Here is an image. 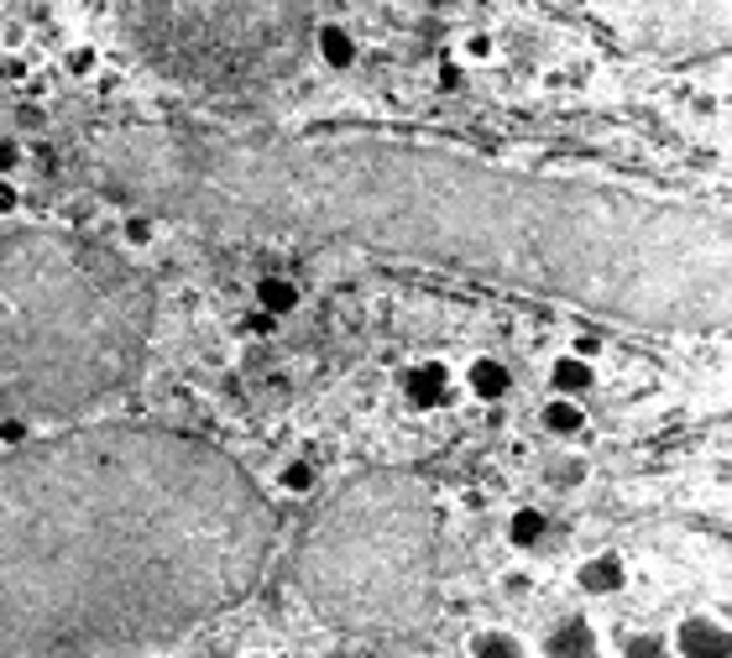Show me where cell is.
<instances>
[{"mask_svg":"<svg viewBox=\"0 0 732 658\" xmlns=\"http://www.w3.org/2000/svg\"><path fill=\"white\" fill-rule=\"evenodd\" d=\"M158 325L152 278L73 231L0 235V413L73 419L142 372Z\"/></svg>","mask_w":732,"mask_h":658,"instance_id":"3","label":"cell"},{"mask_svg":"<svg viewBox=\"0 0 732 658\" xmlns=\"http://www.w3.org/2000/svg\"><path fill=\"white\" fill-rule=\"evenodd\" d=\"M278 543V502L189 428L0 449V658H158L246 607Z\"/></svg>","mask_w":732,"mask_h":658,"instance_id":"2","label":"cell"},{"mask_svg":"<svg viewBox=\"0 0 732 658\" xmlns=\"http://www.w3.org/2000/svg\"><path fill=\"white\" fill-rule=\"evenodd\" d=\"M16 210H22V193H16V184L0 178V214H16Z\"/></svg>","mask_w":732,"mask_h":658,"instance_id":"20","label":"cell"},{"mask_svg":"<svg viewBox=\"0 0 732 658\" xmlns=\"http://www.w3.org/2000/svg\"><path fill=\"white\" fill-rule=\"evenodd\" d=\"M472 658H534V654H528L513 633H481L476 637V648H472Z\"/></svg>","mask_w":732,"mask_h":658,"instance_id":"16","label":"cell"},{"mask_svg":"<svg viewBox=\"0 0 732 658\" xmlns=\"http://www.w3.org/2000/svg\"><path fill=\"white\" fill-rule=\"evenodd\" d=\"M257 308L267 314V319H288V314L299 308V282L267 272V278L257 282Z\"/></svg>","mask_w":732,"mask_h":658,"instance_id":"12","label":"cell"},{"mask_svg":"<svg viewBox=\"0 0 732 658\" xmlns=\"http://www.w3.org/2000/svg\"><path fill=\"white\" fill-rule=\"evenodd\" d=\"M466 47H472V58H492V43H487V37H472Z\"/></svg>","mask_w":732,"mask_h":658,"instance_id":"22","label":"cell"},{"mask_svg":"<svg viewBox=\"0 0 732 658\" xmlns=\"http://www.w3.org/2000/svg\"><path fill=\"white\" fill-rule=\"evenodd\" d=\"M466 387H472L481 402H497L513 392V372L497 361V355H476L472 366H466Z\"/></svg>","mask_w":732,"mask_h":658,"instance_id":"10","label":"cell"},{"mask_svg":"<svg viewBox=\"0 0 732 658\" xmlns=\"http://www.w3.org/2000/svg\"><path fill=\"white\" fill-rule=\"evenodd\" d=\"M278 492L309 496V492H314V466H309V460H288V466L278 470Z\"/></svg>","mask_w":732,"mask_h":658,"instance_id":"17","label":"cell"},{"mask_svg":"<svg viewBox=\"0 0 732 658\" xmlns=\"http://www.w3.org/2000/svg\"><path fill=\"white\" fill-rule=\"evenodd\" d=\"M544 528H549V517L539 507H519L508 517V543L513 549H534V543H544Z\"/></svg>","mask_w":732,"mask_h":658,"instance_id":"14","label":"cell"},{"mask_svg":"<svg viewBox=\"0 0 732 658\" xmlns=\"http://www.w3.org/2000/svg\"><path fill=\"white\" fill-rule=\"evenodd\" d=\"M549 381H555V398H586L591 381H596V372H591L586 355H560L555 361V372H549Z\"/></svg>","mask_w":732,"mask_h":658,"instance_id":"11","label":"cell"},{"mask_svg":"<svg viewBox=\"0 0 732 658\" xmlns=\"http://www.w3.org/2000/svg\"><path fill=\"white\" fill-rule=\"evenodd\" d=\"M403 392H408V402L414 408H440L450 392V372L440 366V361H425V366H408V376H403Z\"/></svg>","mask_w":732,"mask_h":658,"instance_id":"8","label":"cell"},{"mask_svg":"<svg viewBox=\"0 0 732 658\" xmlns=\"http://www.w3.org/2000/svg\"><path fill=\"white\" fill-rule=\"evenodd\" d=\"M288 586L356 637L425 633L440 596V507L414 470H361L288 543Z\"/></svg>","mask_w":732,"mask_h":658,"instance_id":"4","label":"cell"},{"mask_svg":"<svg viewBox=\"0 0 732 658\" xmlns=\"http://www.w3.org/2000/svg\"><path fill=\"white\" fill-rule=\"evenodd\" d=\"M84 178L126 214L408 261L613 325L707 334L732 314L717 204L502 167L382 131L116 126Z\"/></svg>","mask_w":732,"mask_h":658,"instance_id":"1","label":"cell"},{"mask_svg":"<svg viewBox=\"0 0 732 658\" xmlns=\"http://www.w3.org/2000/svg\"><path fill=\"white\" fill-rule=\"evenodd\" d=\"M623 580H628V564L617 560V554H596V560H586L576 569V586L586 590V596H617Z\"/></svg>","mask_w":732,"mask_h":658,"instance_id":"9","label":"cell"},{"mask_svg":"<svg viewBox=\"0 0 732 658\" xmlns=\"http://www.w3.org/2000/svg\"><path fill=\"white\" fill-rule=\"evenodd\" d=\"M16 157H22V146H16V141H0V178L16 167Z\"/></svg>","mask_w":732,"mask_h":658,"instance_id":"21","label":"cell"},{"mask_svg":"<svg viewBox=\"0 0 732 658\" xmlns=\"http://www.w3.org/2000/svg\"><path fill=\"white\" fill-rule=\"evenodd\" d=\"M670 654L675 658H732L728 622H722V616H681Z\"/></svg>","mask_w":732,"mask_h":658,"instance_id":"6","label":"cell"},{"mask_svg":"<svg viewBox=\"0 0 732 658\" xmlns=\"http://www.w3.org/2000/svg\"><path fill=\"white\" fill-rule=\"evenodd\" d=\"M278 658H299V654H278Z\"/></svg>","mask_w":732,"mask_h":658,"instance_id":"23","label":"cell"},{"mask_svg":"<svg viewBox=\"0 0 732 658\" xmlns=\"http://www.w3.org/2000/svg\"><path fill=\"white\" fill-rule=\"evenodd\" d=\"M539 419L555 439H576V434L586 428V408H581L576 398H549V408H544Z\"/></svg>","mask_w":732,"mask_h":658,"instance_id":"13","label":"cell"},{"mask_svg":"<svg viewBox=\"0 0 732 658\" xmlns=\"http://www.w3.org/2000/svg\"><path fill=\"white\" fill-rule=\"evenodd\" d=\"M539 658H602V643H596V627L586 616H566L555 622L539 643Z\"/></svg>","mask_w":732,"mask_h":658,"instance_id":"7","label":"cell"},{"mask_svg":"<svg viewBox=\"0 0 732 658\" xmlns=\"http://www.w3.org/2000/svg\"><path fill=\"white\" fill-rule=\"evenodd\" d=\"M314 47H319V58H325V63H330V69H346V63H351V58H356L351 37H346V32H340V26H325V32H319V37H314Z\"/></svg>","mask_w":732,"mask_h":658,"instance_id":"15","label":"cell"},{"mask_svg":"<svg viewBox=\"0 0 732 658\" xmlns=\"http://www.w3.org/2000/svg\"><path fill=\"white\" fill-rule=\"evenodd\" d=\"M126 26L167 84L210 99L272 94L314 47L309 0H126Z\"/></svg>","mask_w":732,"mask_h":658,"instance_id":"5","label":"cell"},{"mask_svg":"<svg viewBox=\"0 0 732 658\" xmlns=\"http://www.w3.org/2000/svg\"><path fill=\"white\" fill-rule=\"evenodd\" d=\"M158 235V220H147V214H131L126 220V246H147Z\"/></svg>","mask_w":732,"mask_h":658,"instance_id":"19","label":"cell"},{"mask_svg":"<svg viewBox=\"0 0 732 658\" xmlns=\"http://www.w3.org/2000/svg\"><path fill=\"white\" fill-rule=\"evenodd\" d=\"M623 658H670V643L660 633H638L623 643Z\"/></svg>","mask_w":732,"mask_h":658,"instance_id":"18","label":"cell"}]
</instances>
